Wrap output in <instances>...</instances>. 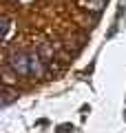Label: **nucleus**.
<instances>
[{"label":"nucleus","instance_id":"nucleus-6","mask_svg":"<svg viewBox=\"0 0 126 133\" xmlns=\"http://www.w3.org/2000/svg\"><path fill=\"white\" fill-rule=\"evenodd\" d=\"M86 5H89V9H91V11H102V7H104V0H89Z\"/></svg>","mask_w":126,"mask_h":133},{"label":"nucleus","instance_id":"nucleus-4","mask_svg":"<svg viewBox=\"0 0 126 133\" xmlns=\"http://www.w3.org/2000/svg\"><path fill=\"white\" fill-rule=\"evenodd\" d=\"M40 56H42V60H44V62H51V60H53V47H51L49 42H42Z\"/></svg>","mask_w":126,"mask_h":133},{"label":"nucleus","instance_id":"nucleus-3","mask_svg":"<svg viewBox=\"0 0 126 133\" xmlns=\"http://www.w3.org/2000/svg\"><path fill=\"white\" fill-rule=\"evenodd\" d=\"M18 91L16 89H11V87H5V89H2V100H0V104L2 107H9L11 102H13V100H18Z\"/></svg>","mask_w":126,"mask_h":133},{"label":"nucleus","instance_id":"nucleus-7","mask_svg":"<svg viewBox=\"0 0 126 133\" xmlns=\"http://www.w3.org/2000/svg\"><path fill=\"white\" fill-rule=\"evenodd\" d=\"M55 133H73V127H71V124H60Z\"/></svg>","mask_w":126,"mask_h":133},{"label":"nucleus","instance_id":"nucleus-5","mask_svg":"<svg viewBox=\"0 0 126 133\" xmlns=\"http://www.w3.org/2000/svg\"><path fill=\"white\" fill-rule=\"evenodd\" d=\"M9 29H11V20L9 18H2V40H9Z\"/></svg>","mask_w":126,"mask_h":133},{"label":"nucleus","instance_id":"nucleus-8","mask_svg":"<svg viewBox=\"0 0 126 133\" xmlns=\"http://www.w3.org/2000/svg\"><path fill=\"white\" fill-rule=\"evenodd\" d=\"M124 120H126V111H124Z\"/></svg>","mask_w":126,"mask_h":133},{"label":"nucleus","instance_id":"nucleus-9","mask_svg":"<svg viewBox=\"0 0 126 133\" xmlns=\"http://www.w3.org/2000/svg\"><path fill=\"white\" fill-rule=\"evenodd\" d=\"M122 5H124V0H122Z\"/></svg>","mask_w":126,"mask_h":133},{"label":"nucleus","instance_id":"nucleus-2","mask_svg":"<svg viewBox=\"0 0 126 133\" xmlns=\"http://www.w3.org/2000/svg\"><path fill=\"white\" fill-rule=\"evenodd\" d=\"M29 64H31V76L44 78V60L40 53H29Z\"/></svg>","mask_w":126,"mask_h":133},{"label":"nucleus","instance_id":"nucleus-1","mask_svg":"<svg viewBox=\"0 0 126 133\" xmlns=\"http://www.w3.org/2000/svg\"><path fill=\"white\" fill-rule=\"evenodd\" d=\"M9 66L16 71V76L20 78H27L31 73V64H29V53L24 51H13L9 56Z\"/></svg>","mask_w":126,"mask_h":133}]
</instances>
